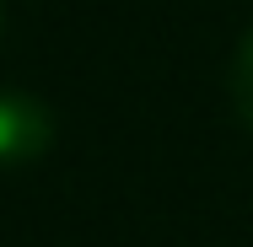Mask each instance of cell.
Masks as SVG:
<instances>
[{"mask_svg": "<svg viewBox=\"0 0 253 247\" xmlns=\"http://www.w3.org/2000/svg\"><path fill=\"white\" fill-rule=\"evenodd\" d=\"M49 113L27 97H0V161H22L49 145Z\"/></svg>", "mask_w": 253, "mask_h": 247, "instance_id": "1", "label": "cell"}, {"mask_svg": "<svg viewBox=\"0 0 253 247\" xmlns=\"http://www.w3.org/2000/svg\"><path fill=\"white\" fill-rule=\"evenodd\" d=\"M232 97H237V113L253 124V38L237 49V65H232Z\"/></svg>", "mask_w": 253, "mask_h": 247, "instance_id": "2", "label": "cell"}]
</instances>
